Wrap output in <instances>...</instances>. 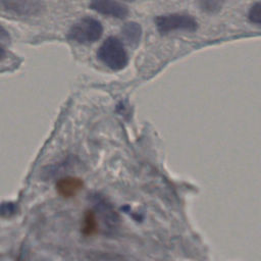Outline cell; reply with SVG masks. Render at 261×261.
I'll use <instances>...</instances> for the list:
<instances>
[{
	"label": "cell",
	"instance_id": "obj_10",
	"mask_svg": "<svg viewBox=\"0 0 261 261\" xmlns=\"http://www.w3.org/2000/svg\"><path fill=\"white\" fill-rule=\"evenodd\" d=\"M226 0H198V6L206 13H214L220 10Z\"/></svg>",
	"mask_w": 261,
	"mask_h": 261
},
{
	"label": "cell",
	"instance_id": "obj_15",
	"mask_svg": "<svg viewBox=\"0 0 261 261\" xmlns=\"http://www.w3.org/2000/svg\"><path fill=\"white\" fill-rule=\"evenodd\" d=\"M125 1H133V0H125Z\"/></svg>",
	"mask_w": 261,
	"mask_h": 261
},
{
	"label": "cell",
	"instance_id": "obj_5",
	"mask_svg": "<svg viewBox=\"0 0 261 261\" xmlns=\"http://www.w3.org/2000/svg\"><path fill=\"white\" fill-rule=\"evenodd\" d=\"M90 7L101 14L116 18H124L128 14L127 7L116 0H92Z\"/></svg>",
	"mask_w": 261,
	"mask_h": 261
},
{
	"label": "cell",
	"instance_id": "obj_11",
	"mask_svg": "<svg viewBox=\"0 0 261 261\" xmlns=\"http://www.w3.org/2000/svg\"><path fill=\"white\" fill-rule=\"evenodd\" d=\"M248 17L250 21L261 24V3H256L250 8Z\"/></svg>",
	"mask_w": 261,
	"mask_h": 261
},
{
	"label": "cell",
	"instance_id": "obj_4",
	"mask_svg": "<svg viewBox=\"0 0 261 261\" xmlns=\"http://www.w3.org/2000/svg\"><path fill=\"white\" fill-rule=\"evenodd\" d=\"M1 7L17 16H34L44 9L42 0H0Z\"/></svg>",
	"mask_w": 261,
	"mask_h": 261
},
{
	"label": "cell",
	"instance_id": "obj_1",
	"mask_svg": "<svg viewBox=\"0 0 261 261\" xmlns=\"http://www.w3.org/2000/svg\"><path fill=\"white\" fill-rule=\"evenodd\" d=\"M97 56L101 62L112 70H121L128 62L126 50L122 42L116 37H108L100 46Z\"/></svg>",
	"mask_w": 261,
	"mask_h": 261
},
{
	"label": "cell",
	"instance_id": "obj_6",
	"mask_svg": "<svg viewBox=\"0 0 261 261\" xmlns=\"http://www.w3.org/2000/svg\"><path fill=\"white\" fill-rule=\"evenodd\" d=\"M83 188V181L81 178L66 176L60 178L56 184L57 192L60 196L64 198H70L77 194V192Z\"/></svg>",
	"mask_w": 261,
	"mask_h": 261
},
{
	"label": "cell",
	"instance_id": "obj_8",
	"mask_svg": "<svg viewBox=\"0 0 261 261\" xmlns=\"http://www.w3.org/2000/svg\"><path fill=\"white\" fill-rule=\"evenodd\" d=\"M121 34L126 42L130 45H137L141 39L142 30L141 27L136 22H127L123 25Z\"/></svg>",
	"mask_w": 261,
	"mask_h": 261
},
{
	"label": "cell",
	"instance_id": "obj_12",
	"mask_svg": "<svg viewBox=\"0 0 261 261\" xmlns=\"http://www.w3.org/2000/svg\"><path fill=\"white\" fill-rule=\"evenodd\" d=\"M14 211H15V207L11 203L3 204L0 208V213L6 216H9L11 213H14Z\"/></svg>",
	"mask_w": 261,
	"mask_h": 261
},
{
	"label": "cell",
	"instance_id": "obj_14",
	"mask_svg": "<svg viewBox=\"0 0 261 261\" xmlns=\"http://www.w3.org/2000/svg\"><path fill=\"white\" fill-rule=\"evenodd\" d=\"M4 54H5V51L0 47V60L3 58V56H4Z\"/></svg>",
	"mask_w": 261,
	"mask_h": 261
},
{
	"label": "cell",
	"instance_id": "obj_9",
	"mask_svg": "<svg viewBox=\"0 0 261 261\" xmlns=\"http://www.w3.org/2000/svg\"><path fill=\"white\" fill-rule=\"evenodd\" d=\"M97 230V219L94 211L89 210L86 212L83 222V232L86 236H91Z\"/></svg>",
	"mask_w": 261,
	"mask_h": 261
},
{
	"label": "cell",
	"instance_id": "obj_13",
	"mask_svg": "<svg viewBox=\"0 0 261 261\" xmlns=\"http://www.w3.org/2000/svg\"><path fill=\"white\" fill-rule=\"evenodd\" d=\"M10 41V36L8 34V32L2 27L0 25V44H7Z\"/></svg>",
	"mask_w": 261,
	"mask_h": 261
},
{
	"label": "cell",
	"instance_id": "obj_3",
	"mask_svg": "<svg viewBox=\"0 0 261 261\" xmlns=\"http://www.w3.org/2000/svg\"><path fill=\"white\" fill-rule=\"evenodd\" d=\"M157 30L161 34H167L172 31H195L198 28L196 19L189 14H168L155 18Z\"/></svg>",
	"mask_w": 261,
	"mask_h": 261
},
{
	"label": "cell",
	"instance_id": "obj_7",
	"mask_svg": "<svg viewBox=\"0 0 261 261\" xmlns=\"http://www.w3.org/2000/svg\"><path fill=\"white\" fill-rule=\"evenodd\" d=\"M93 202L96 206V208L100 211L102 217L104 218V221L109 225H114L117 222V215L115 211L112 209L110 204H108L102 197L96 195L93 197Z\"/></svg>",
	"mask_w": 261,
	"mask_h": 261
},
{
	"label": "cell",
	"instance_id": "obj_2",
	"mask_svg": "<svg viewBox=\"0 0 261 261\" xmlns=\"http://www.w3.org/2000/svg\"><path fill=\"white\" fill-rule=\"evenodd\" d=\"M103 34V27L93 17H84L76 21L68 32V38L81 43L91 44L98 41Z\"/></svg>",
	"mask_w": 261,
	"mask_h": 261
}]
</instances>
